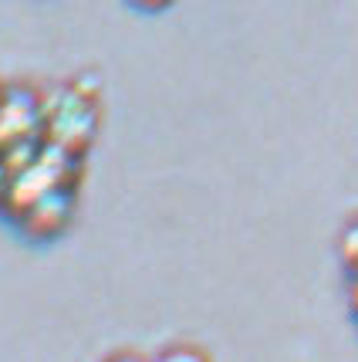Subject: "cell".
<instances>
[{"mask_svg":"<svg viewBox=\"0 0 358 362\" xmlns=\"http://www.w3.org/2000/svg\"><path fill=\"white\" fill-rule=\"evenodd\" d=\"M44 132L54 149L75 156L78 149L88 146L95 132V109L78 92H64L54 98V105L44 112Z\"/></svg>","mask_w":358,"mask_h":362,"instance_id":"6da1fadb","label":"cell"},{"mask_svg":"<svg viewBox=\"0 0 358 362\" xmlns=\"http://www.w3.org/2000/svg\"><path fill=\"white\" fill-rule=\"evenodd\" d=\"M71 217V193L64 187L44 193L41 200H34L28 210H20V223L34 237H54Z\"/></svg>","mask_w":358,"mask_h":362,"instance_id":"7a4b0ae2","label":"cell"},{"mask_svg":"<svg viewBox=\"0 0 358 362\" xmlns=\"http://www.w3.org/2000/svg\"><path fill=\"white\" fill-rule=\"evenodd\" d=\"M342 257H345V264L358 274V223H352V227L345 230V237H342Z\"/></svg>","mask_w":358,"mask_h":362,"instance_id":"3957f363","label":"cell"},{"mask_svg":"<svg viewBox=\"0 0 358 362\" xmlns=\"http://www.w3.org/2000/svg\"><path fill=\"white\" fill-rule=\"evenodd\" d=\"M156 362H210L203 352H196V349H186V346H179V349H169V352H162Z\"/></svg>","mask_w":358,"mask_h":362,"instance_id":"277c9868","label":"cell"},{"mask_svg":"<svg viewBox=\"0 0 358 362\" xmlns=\"http://www.w3.org/2000/svg\"><path fill=\"white\" fill-rule=\"evenodd\" d=\"M136 7H142V11H162V7H169L172 0H132Z\"/></svg>","mask_w":358,"mask_h":362,"instance_id":"5b68a950","label":"cell"},{"mask_svg":"<svg viewBox=\"0 0 358 362\" xmlns=\"http://www.w3.org/2000/svg\"><path fill=\"white\" fill-rule=\"evenodd\" d=\"M352 315L358 322V274H355V281H352Z\"/></svg>","mask_w":358,"mask_h":362,"instance_id":"8992f818","label":"cell"},{"mask_svg":"<svg viewBox=\"0 0 358 362\" xmlns=\"http://www.w3.org/2000/svg\"><path fill=\"white\" fill-rule=\"evenodd\" d=\"M105 362H139V359H132V356H115V359H105Z\"/></svg>","mask_w":358,"mask_h":362,"instance_id":"52a82bcc","label":"cell"},{"mask_svg":"<svg viewBox=\"0 0 358 362\" xmlns=\"http://www.w3.org/2000/svg\"><path fill=\"white\" fill-rule=\"evenodd\" d=\"M4 193H7V180H4V170H0V200H4Z\"/></svg>","mask_w":358,"mask_h":362,"instance_id":"ba28073f","label":"cell"}]
</instances>
